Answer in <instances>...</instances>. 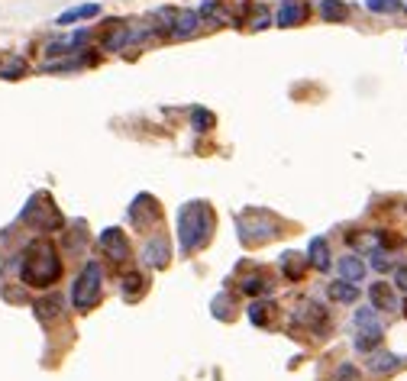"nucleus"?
I'll return each mask as SVG.
<instances>
[{"mask_svg":"<svg viewBox=\"0 0 407 381\" xmlns=\"http://www.w3.org/2000/svg\"><path fill=\"white\" fill-rule=\"evenodd\" d=\"M394 288H398V291H404V294H407V265L394 272Z\"/></svg>","mask_w":407,"mask_h":381,"instance_id":"obj_29","label":"nucleus"},{"mask_svg":"<svg viewBox=\"0 0 407 381\" xmlns=\"http://www.w3.org/2000/svg\"><path fill=\"white\" fill-rule=\"evenodd\" d=\"M142 294H146V278H142L139 272H130L123 278V298L133 304V301H139Z\"/></svg>","mask_w":407,"mask_h":381,"instance_id":"obj_19","label":"nucleus"},{"mask_svg":"<svg viewBox=\"0 0 407 381\" xmlns=\"http://www.w3.org/2000/svg\"><path fill=\"white\" fill-rule=\"evenodd\" d=\"M327 291H330V298L336 301V304H356V301H359V284H356V282H346V278L333 282Z\"/></svg>","mask_w":407,"mask_h":381,"instance_id":"obj_13","label":"nucleus"},{"mask_svg":"<svg viewBox=\"0 0 407 381\" xmlns=\"http://www.w3.org/2000/svg\"><path fill=\"white\" fill-rule=\"evenodd\" d=\"M304 16H308V7H304L300 0H281L278 16H275V26H281V30H291V26H298Z\"/></svg>","mask_w":407,"mask_h":381,"instance_id":"obj_10","label":"nucleus"},{"mask_svg":"<svg viewBox=\"0 0 407 381\" xmlns=\"http://www.w3.org/2000/svg\"><path fill=\"white\" fill-rule=\"evenodd\" d=\"M369 298H372V307L375 310H384V313H391L398 310V291H394V284H384V282H375L369 288Z\"/></svg>","mask_w":407,"mask_h":381,"instance_id":"obj_8","label":"nucleus"},{"mask_svg":"<svg viewBox=\"0 0 407 381\" xmlns=\"http://www.w3.org/2000/svg\"><path fill=\"white\" fill-rule=\"evenodd\" d=\"M97 249L104 252L110 262H126V259H130V243H126V233H123V229H116V226H110V229H104V233H100Z\"/></svg>","mask_w":407,"mask_h":381,"instance_id":"obj_6","label":"nucleus"},{"mask_svg":"<svg viewBox=\"0 0 407 381\" xmlns=\"http://www.w3.org/2000/svg\"><path fill=\"white\" fill-rule=\"evenodd\" d=\"M191 120H194V130H198V133H207L210 126H214V116H210V114H204V110H200V107L191 114Z\"/></svg>","mask_w":407,"mask_h":381,"instance_id":"obj_26","label":"nucleus"},{"mask_svg":"<svg viewBox=\"0 0 407 381\" xmlns=\"http://www.w3.org/2000/svg\"><path fill=\"white\" fill-rule=\"evenodd\" d=\"M169 259H171L169 239H165V236H152V239H149L146 249H142V262H146V265L162 268V265H169Z\"/></svg>","mask_w":407,"mask_h":381,"instance_id":"obj_9","label":"nucleus"},{"mask_svg":"<svg viewBox=\"0 0 407 381\" xmlns=\"http://www.w3.org/2000/svg\"><path fill=\"white\" fill-rule=\"evenodd\" d=\"M214 233V210L207 200H188L178 210V249L191 255V252L204 249Z\"/></svg>","mask_w":407,"mask_h":381,"instance_id":"obj_2","label":"nucleus"},{"mask_svg":"<svg viewBox=\"0 0 407 381\" xmlns=\"http://www.w3.org/2000/svg\"><path fill=\"white\" fill-rule=\"evenodd\" d=\"M20 278L30 288H52L62 278V259L49 239H32L20 262Z\"/></svg>","mask_w":407,"mask_h":381,"instance_id":"obj_1","label":"nucleus"},{"mask_svg":"<svg viewBox=\"0 0 407 381\" xmlns=\"http://www.w3.org/2000/svg\"><path fill=\"white\" fill-rule=\"evenodd\" d=\"M130 39H133V32H126V26H120V30H116L114 36H110L107 42H104V49H107V52H116V49H120V46H126Z\"/></svg>","mask_w":407,"mask_h":381,"instance_id":"obj_23","label":"nucleus"},{"mask_svg":"<svg viewBox=\"0 0 407 381\" xmlns=\"http://www.w3.org/2000/svg\"><path fill=\"white\" fill-rule=\"evenodd\" d=\"M300 320L308 323V327L314 329L317 336H323V333H327V327H330V313L323 310L320 304H314V301H308V304L300 307Z\"/></svg>","mask_w":407,"mask_h":381,"instance_id":"obj_11","label":"nucleus"},{"mask_svg":"<svg viewBox=\"0 0 407 381\" xmlns=\"http://www.w3.org/2000/svg\"><path fill=\"white\" fill-rule=\"evenodd\" d=\"M308 262L317 268V272H327L330 268V249H327V239L323 236H314L308 246Z\"/></svg>","mask_w":407,"mask_h":381,"instance_id":"obj_12","label":"nucleus"},{"mask_svg":"<svg viewBox=\"0 0 407 381\" xmlns=\"http://www.w3.org/2000/svg\"><path fill=\"white\" fill-rule=\"evenodd\" d=\"M59 307H62V301H59V298L52 294L49 301H39L36 310H39V317H55V313H59Z\"/></svg>","mask_w":407,"mask_h":381,"instance_id":"obj_27","label":"nucleus"},{"mask_svg":"<svg viewBox=\"0 0 407 381\" xmlns=\"http://www.w3.org/2000/svg\"><path fill=\"white\" fill-rule=\"evenodd\" d=\"M26 71V61L23 59H10L7 65H4V71H0V78H7V81H16V78Z\"/></svg>","mask_w":407,"mask_h":381,"instance_id":"obj_24","label":"nucleus"},{"mask_svg":"<svg viewBox=\"0 0 407 381\" xmlns=\"http://www.w3.org/2000/svg\"><path fill=\"white\" fill-rule=\"evenodd\" d=\"M333 381H362V378L353 362H343V365H336V372H333Z\"/></svg>","mask_w":407,"mask_h":381,"instance_id":"obj_25","label":"nucleus"},{"mask_svg":"<svg viewBox=\"0 0 407 381\" xmlns=\"http://www.w3.org/2000/svg\"><path fill=\"white\" fill-rule=\"evenodd\" d=\"M281 268H284V274H288L291 282H298V278H300V272L308 268V259H300L298 252H288V255H284V259H281Z\"/></svg>","mask_w":407,"mask_h":381,"instance_id":"obj_21","label":"nucleus"},{"mask_svg":"<svg viewBox=\"0 0 407 381\" xmlns=\"http://www.w3.org/2000/svg\"><path fill=\"white\" fill-rule=\"evenodd\" d=\"M398 365H401V358L394 356V352H372L369 356L372 375H391V372H398Z\"/></svg>","mask_w":407,"mask_h":381,"instance_id":"obj_14","label":"nucleus"},{"mask_svg":"<svg viewBox=\"0 0 407 381\" xmlns=\"http://www.w3.org/2000/svg\"><path fill=\"white\" fill-rule=\"evenodd\" d=\"M372 268H378V272H388V268H391V259H388L382 249H375V252H372Z\"/></svg>","mask_w":407,"mask_h":381,"instance_id":"obj_28","label":"nucleus"},{"mask_svg":"<svg viewBox=\"0 0 407 381\" xmlns=\"http://www.w3.org/2000/svg\"><path fill=\"white\" fill-rule=\"evenodd\" d=\"M100 294H104V272L91 259L75 278V284H71V304H75V310H91L100 301Z\"/></svg>","mask_w":407,"mask_h":381,"instance_id":"obj_3","label":"nucleus"},{"mask_svg":"<svg viewBox=\"0 0 407 381\" xmlns=\"http://www.w3.org/2000/svg\"><path fill=\"white\" fill-rule=\"evenodd\" d=\"M320 16L327 20V23H346L349 7H346L343 0H323V4H320Z\"/></svg>","mask_w":407,"mask_h":381,"instance_id":"obj_18","label":"nucleus"},{"mask_svg":"<svg viewBox=\"0 0 407 381\" xmlns=\"http://www.w3.org/2000/svg\"><path fill=\"white\" fill-rule=\"evenodd\" d=\"M249 320H253L255 327H272V320H275V304H269V301H255V304L249 307Z\"/></svg>","mask_w":407,"mask_h":381,"instance_id":"obj_17","label":"nucleus"},{"mask_svg":"<svg viewBox=\"0 0 407 381\" xmlns=\"http://www.w3.org/2000/svg\"><path fill=\"white\" fill-rule=\"evenodd\" d=\"M339 274H343L346 282H362L365 262H362L359 255H343V259H339Z\"/></svg>","mask_w":407,"mask_h":381,"instance_id":"obj_16","label":"nucleus"},{"mask_svg":"<svg viewBox=\"0 0 407 381\" xmlns=\"http://www.w3.org/2000/svg\"><path fill=\"white\" fill-rule=\"evenodd\" d=\"M239 288L246 291V294H255V298H259V294H269L272 291V278L269 274H249V278L239 282Z\"/></svg>","mask_w":407,"mask_h":381,"instance_id":"obj_20","label":"nucleus"},{"mask_svg":"<svg viewBox=\"0 0 407 381\" xmlns=\"http://www.w3.org/2000/svg\"><path fill=\"white\" fill-rule=\"evenodd\" d=\"M269 23H272V20H269V13H265V10H259V20L253 16V30H269Z\"/></svg>","mask_w":407,"mask_h":381,"instance_id":"obj_30","label":"nucleus"},{"mask_svg":"<svg viewBox=\"0 0 407 381\" xmlns=\"http://www.w3.org/2000/svg\"><path fill=\"white\" fill-rule=\"evenodd\" d=\"M356 349L359 352H372L382 343V323L375 317V307H359L356 310Z\"/></svg>","mask_w":407,"mask_h":381,"instance_id":"obj_5","label":"nucleus"},{"mask_svg":"<svg viewBox=\"0 0 407 381\" xmlns=\"http://www.w3.org/2000/svg\"><path fill=\"white\" fill-rule=\"evenodd\" d=\"M236 226H239L243 243H265V239L278 236V220L272 214H265V210H259V207L243 210L239 220H236Z\"/></svg>","mask_w":407,"mask_h":381,"instance_id":"obj_4","label":"nucleus"},{"mask_svg":"<svg viewBox=\"0 0 407 381\" xmlns=\"http://www.w3.org/2000/svg\"><path fill=\"white\" fill-rule=\"evenodd\" d=\"M200 26V13H194V10H171L169 13V36L171 39H188L194 36Z\"/></svg>","mask_w":407,"mask_h":381,"instance_id":"obj_7","label":"nucleus"},{"mask_svg":"<svg viewBox=\"0 0 407 381\" xmlns=\"http://www.w3.org/2000/svg\"><path fill=\"white\" fill-rule=\"evenodd\" d=\"M365 7H369L372 13H398L401 0H365Z\"/></svg>","mask_w":407,"mask_h":381,"instance_id":"obj_22","label":"nucleus"},{"mask_svg":"<svg viewBox=\"0 0 407 381\" xmlns=\"http://www.w3.org/2000/svg\"><path fill=\"white\" fill-rule=\"evenodd\" d=\"M100 13L97 4H81V7H71L59 16V26H68V23H78V20H94Z\"/></svg>","mask_w":407,"mask_h":381,"instance_id":"obj_15","label":"nucleus"}]
</instances>
